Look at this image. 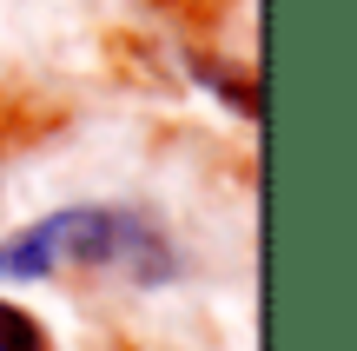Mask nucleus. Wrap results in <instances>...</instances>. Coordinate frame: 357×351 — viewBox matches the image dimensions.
<instances>
[{
    "label": "nucleus",
    "instance_id": "obj_1",
    "mask_svg": "<svg viewBox=\"0 0 357 351\" xmlns=\"http://www.w3.org/2000/svg\"><path fill=\"white\" fill-rule=\"evenodd\" d=\"M66 265L126 272L132 285H172L178 246L132 206H66L0 239V278H53Z\"/></svg>",
    "mask_w": 357,
    "mask_h": 351
},
{
    "label": "nucleus",
    "instance_id": "obj_2",
    "mask_svg": "<svg viewBox=\"0 0 357 351\" xmlns=\"http://www.w3.org/2000/svg\"><path fill=\"white\" fill-rule=\"evenodd\" d=\"M192 73H199L205 87H212L218 100L231 106V113L258 119V80H252V73H231V66H225V60H212V53H192Z\"/></svg>",
    "mask_w": 357,
    "mask_h": 351
},
{
    "label": "nucleus",
    "instance_id": "obj_3",
    "mask_svg": "<svg viewBox=\"0 0 357 351\" xmlns=\"http://www.w3.org/2000/svg\"><path fill=\"white\" fill-rule=\"evenodd\" d=\"M0 351H53V338L40 331L33 312H20V305L0 299Z\"/></svg>",
    "mask_w": 357,
    "mask_h": 351
}]
</instances>
